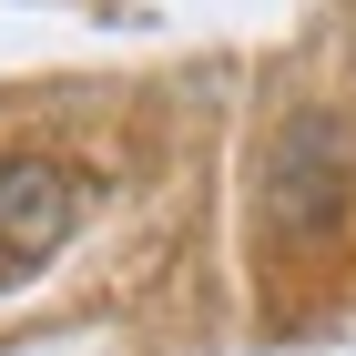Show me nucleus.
I'll return each mask as SVG.
<instances>
[{"label":"nucleus","mask_w":356,"mask_h":356,"mask_svg":"<svg viewBox=\"0 0 356 356\" xmlns=\"http://www.w3.org/2000/svg\"><path fill=\"white\" fill-rule=\"evenodd\" d=\"M72 224H82V184L61 163H0V285L31 265H51L61 245H72Z\"/></svg>","instance_id":"nucleus-1"}]
</instances>
